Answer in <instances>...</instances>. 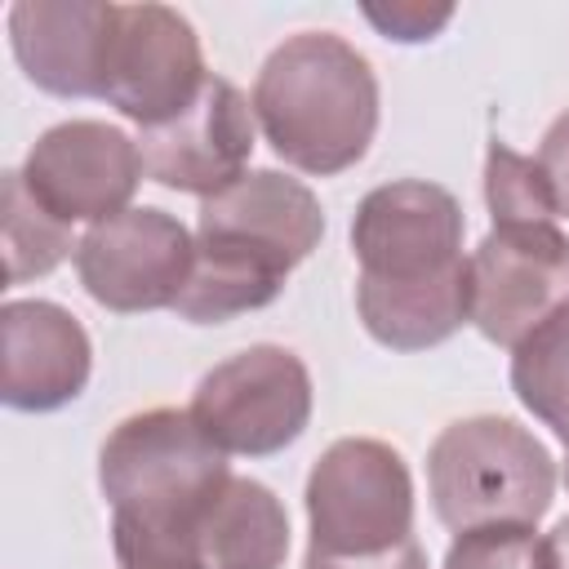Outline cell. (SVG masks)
<instances>
[{
	"label": "cell",
	"mask_w": 569,
	"mask_h": 569,
	"mask_svg": "<svg viewBox=\"0 0 569 569\" xmlns=\"http://www.w3.org/2000/svg\"><path fill=\"white\" fill-rule=\"evenodd\" d=\"M320 236L325 209L307 182L276 169L236 178L200 200L196 262L173 311L191 325H222L240 311L267 307Z\"/></svg>",
	"instance_id": "obj_1"
},
{
	"label": "cell",
	"mask_w": 569,
	"mask_h": 569,
	"mask_svg": "<svg viewBox=\"0 0 569 569\" xmlns=\"http://www.w3.org/2000/svg\"><path fill=\"white\" fill-rule=\"evenodd\" d=\"M253 116L271 151L316 178L351 169L378 129V76L333 31H298L262 62Z\"/></svg>",
	"instance_id": "obj_2"
},
{
	"label": "cell",
	"mask_w": 569,
	"mask_h": 569,
	"mask_svg": "<svg viewBox=\"0 0 569 569\" xmlns=\"http://www.w3.org/2000/svg\"><path fill=\"white\" fill-rule=\"evenodd\" d=\"M427 485L440 525L453 533L485 525H538L556 493L547 445L516 418L476 413L449 422L427 453Z\"/></svg>",
	"instance_id": "obj_3"
},
{
	"label": "cell",
	"mask_w": 569,
	"mask_h": 569,
	"mask_svg": "<svg viewBox=\"0 0 569 569\" xmlns=\"http://www.w3.org/2000/svg\"><path fill=\"white\" fill-rule=\"evenodd\" d=\"M227 480V453L196 427L191 409L133 413L98 453V485L111 516L151 529H196Z\"/></svg>",
	"instance_id": "obj_4"
},
{
	"label": "cell",
	"mask_w": 569,
	"mask_h": 569,
	"mask_svg": "<svg viewBox=\"0 0 569 569\" xmlns=\"http://www.w3.org/2000/svg\"><path fill=\"white\" fill-rule=\"evenodd\" d=\"M307 556H382L413 538V480L387 440H333L307 476Z\"/></svg>",
	"instance_id": "obj_5"
},
{
	"label": "cell",
	"mask_w": 569,
	"mask_h": 569,
	"mask_svg": "<svg viewBox=\"0 0 569 569\" xmlns=\"http://www.w3.org/2000/svg\"><path fill=\"white\" fill-rule=\"evenodd\" d=\"M191 418L222 453H280L311 422V373L289 347H244L200 378Z\"/></svg>",
	"instance_id": "obj_6"
},
{
	"label": "cell",
	"mask_w": 569,
	"mask_h": 569,
	"mask_svg": "<svg viewBox=\"0 0 569 569\" xmlns=\"http://www.w3.org/2000/svg\"><path fill=\"white\" fill-rule=\"evenodd\" d=\"M471 267V325L493 342L516 351L551 316L569 311V236L556 222L493 227Z\"/></svg>",
	"instance_id": "obj_7"
},
{
	"label": "cell",
	"mask_w": 569,
	"mask_h": 569,
	"mask_svg": "<svg viewBox=\"0 0 569 569\" xmlns=\"http://www.w3.org/2000/svg\"><path fill=\"white\" fill-rule=\"evenodd\" d=\"M204 53L196 27L169 4H116L102 98L142 129L173 120L204 89Z\"/></svg>",
	"instance_id": "obj_8"
},
{
	"label": "cell",
	"mask_w": 569,
	"mask_h": 569,
	"mask_svg": "<svg viewBox=\"0 0 569 569\" xmlns=\"http://www.w3.org/2000/svg\"><path fill=\"white\" fill-rule=\"evenodd\" d=\"M351 249L360 280L418 284L462 267V209L458 200L422 178L373 187L351 218Z\"/></svg>",
	"instance_id": "obj_9"
},
{
	"label": "cell",
	"mask_w": 569,
	"mask_h": 569,
	"mask_svg": "<svg viewBox=\"0 0 569 569\" xmlns=\"http://www.w3.org/2000/svg\"><path fill=\"white\" fill-rule=\"evenodd\" d=\"M196 262V236L164 209H124L93 222L76 244V271L107 311L173 307Z\"/></svg>",
	"instance_id": "obj_10"
},
{
	"label": "cell",
	"mask_w": 569,
	"mask_h": 569,
	"mask_svg": "<svg viewBox=\"0 0 569 569\" xmlns=\"http://www.w3.org/2000/svg\"><path fill=\"white\" fill-rule=\"evenodd\" d=\"M27 191L62 222H107L129 209L142 156L138 138L102 120H62L36 138L22 160Z\"/></svg>",
	"instance_id": "obj_11"
},
{
	"label": "cell",
	"mask_w": 569,
	"mask_h": 569,
	"mask_svg": "<svg viewBox=\"0 0 569 569\" xmlns=\"http://www.w3.org/2000/svg\"><path fill=\"white\" fill-rule=\"evenodd\" d=\"M142 173L200 200L244 178L253 156V102L222 76H209L187 111L138 133Z\"/></svg>",
	"instance_id": "obj_12"
},
{
	"label": "cell",
	"mask_w": 569,
	"mask_h": 569,
	"mask_svg": "<svg viewBox=\"0 0 569 569\" xmlns=\"http://www.w3.org/2000/svg\"><path fill=\"white\" fill-rule=\"evenodd\" d=\"M93 369L84 325L44 298H13L0 307V400L22 413L71 405Z\"/></svg>",
	"instance_id": "obj_13"
},
{
	"label": "cell",
	"mask_w": 569,
	"mask_h": 569,
	"mask_svg": "<svg viewBox=\"0 0 569 569\" xmlns=\"http://www.w3.org/2000/svg\"><path fill=\"white\" fill-rule=\"evenodd\" d=\"M116 4L102 0H18L9 44L31 84L58 98H102Z\"/></svg>",
	"instance_id": "obj_14"
},
{
	"label": "cell",
	"mask_w": 569,
	"mask_h": 569,
	"mask_svg": "<svg viewBox=\"0 0 569 569\" xmlns=\"http://www.w3.org/2000/svg\"><path fill=\"white\" fill-rule=\"evenodd\" d=\"M356 307L369 329L391 351H427L471 320V267H453L418 284H378L356 280Z\"/></svg>",
	"instance_id": "obj_15"
},
{
	"label": "cell",
	"mask_w": 569,
	"mask_h": 569,
	"mask_svg": "<svg viewBox=\"0 0 569 569\" xmlns=\"http://www.w3.org/2000/svg\"><path fill=\"white\" fill-rule=\"evenodd\" d=\"M196 547L204 569H280L289 556V516L262 480L231 476L200 511Z\"/></svg>",
	"instance_id": "obj_16"
},
{
	"label": "cell",
	"mask_w": 569,
	"mask_h": 569,
	"mask_svg": "<svg viewBox=\"0 0 569 569\" xmlns=\"http://www.w3.org/2000/svg\"><path fill=\"white\" fill-rule=\"evenodd\" d=\"M511 391L533 418L569 440V311L551 316L511 351Z\"/></svg>",
	"instance_id": "obj_17"
},
{
	"label": "cell",
	"mask_w": 569,
	"mask_h": 569,
	"mask_svg": "<svg viewBox=\"0 0 569 569\" xmlns=\"http://www.w3.org/2000/svg\"><path fill=\"white\" fill-rule=\"evenodd\" d=\"M4 267L9 280L22 284L31 276H49L80 240H71V222L53 218L22 182L18 169L4 173Z\"/></svg>",
	"instance_id": "obj_18"
},
{
	"label": "cell",
	"mask_w": 569,
	"mask_h": 569,
	"mask_svg": "<svg viewBox=\"0 0 569 569\" xmlns=\"http://www.w3.org/2000/svg\"><path fill=\"white\" fill-rule=\"evenodd\" d=\"M485 204L493 227H525V222H556L551 187L538 160L511 151L507 142H489L485 156Z\"/></svg>",
	"instance_id": "obj_19"
},
{
	"label": "cell",
	"mask_w": 569,
	"mask_h": 569,
	"mask_svg": "<svg viewBox=\"0 0 569 569\" xmlns=\"http://www.w3.org/2000/svg\"><path fill=\"white\" fill-rule=\"evenodd\" d=\"M445 569H551L547 538L529 525H485L449 542Z\"/></svg>",
	"instance_id": "obj_20"
},
{
	"label": "cell",
	"mask_w": 569,
	"mask_h": 569,
	"mask_svg": "<svg viewBox=\"0 0 569 569\" xmlns=\"http://www.w3.org/2000/svg\"><path fill=\"white\" fill-rule=\"evenodd\" d=\"M111 542L120 569H204L196 529H151L111 516Z\"/></svg>",
	"instance_id": "obj_21"
},
{
	"label": "cell",
	"mask_w": 569,
	"mask_h": 569,
	"mask_svg": "<svg viewBox=\"0 0 569 569\" xmlns=\"http://www.w3.org/2000/svg\"><path fill=\"white\" fill-rule=\"evenodd\" d=\"M365 18L387 36V40H431L449 18L453 4H418V0H391V4H365Z\"/></svg>",
	"instance_id": "obj_22"
},
{
	"label": "cell",
	"mask_w": 569,
	"mask_h": 569,
	"mask_svg": "<svg viewBox=\"0 0 569 569\" xmlns=\"http://www.w3.org/2000/svg\"><path fill=\"white\" fill-rule=\"evenodd\" d=\"M538 169L551 187V200H556V218H569V111L551 120V129L542 133V147H538Z\"/></svg>",
	"instance_id": "obj_23"
},
{
	"label": "cell",
	"mask_w": 569,
	"mask_h": 569,
	"mask_svg": "<svg viewBox=\"0 0 569 569\" xmlns=\"http://www.w3.org/2000/svg\"><path fill=\"white\" fill-rule=\"evenodd\" d=\"M302 569H427V551L418 538H409L396 551L382 556H356V560H329V556H307Z\"/></svg>",
	"instance_id": "obj_24"
},
{
	"label": "cell",
	"mask_w": 569,
	"mask_h": 569,
	"mask_svg": "<svg viewBox=\"0 0 569 569\" xmlns=\"http://www.w3.org/2000/svg\"><path fill=\"white\" fill-rule=\"evenodd\" d=\"M547 560L551 569H569V516L547 533Z\"/></svg>",
	"instance_id": "obj_25"
},
{
	"label": "cell",
	"mask_w": 569,
	"mask_h": 569,
	"mask_svg": "<svg viewBox=\"0 0 569 569\" xmlns=\"http://www.w3.org/2000/svg\"><path fill=\"white\" fill-rule=\"evenodd\" d=\"M565 485H569V440H565Z\"/></svg>",
	"instance_id": "obj_26"
}]
</instances>
